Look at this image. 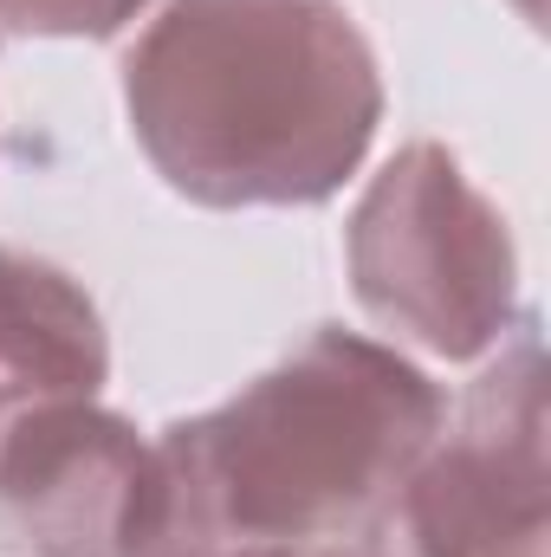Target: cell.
Instances as JSON below:
<instances>
[{"label": "cell", "instance_id": "cell-1", "mask_svg": "<svg viewBox=\"0 0 551 557\" xmlns=\"http://www.w3.org/2000/svg\"><path fill=\"white\" fill-rule=\"evenodd\" d=\"M448 403L396 344L318 324L228 403L149 441L131 557H279L370 539Z\"/></svg>", "mask_w": 551, "mask_h": 557}, {"label": "cell", "instance_id": "cell-2", "mask_svg": "<svg viewBox=\"0 0 551 557\" xmlns=\"http://www.w3.org/2000/svg\"><path fill=\"white\" fill-rule=\"evenodd\" d=\"M124 117L195 208H318L377 143L383 72L338 0H162L124 52Z\"/></svg>", "mask_w": 551, "mask_h": 557}, {"label": "cell", "instance_id": "cell-3", "mask_svg": "<svg viewBox=\"0 0 551 557\" xmlns=\"http://www.w3.org/2000/svg\"><path fill=\"white\" fill-rule=\"evenodd\" d=\"M357 305L403 344L474 363L519 324V247L448 143H403L344 221Z\"/></svg>", "mask_w": 551, "mask_h": 557}, {"label": "cell", "instance_id": "cell-4", "mask_svg": "<svg viewBox=\"0 0 551 557\" xmlns=\"http://www.w3.org/2000/svg\"><path fill=\"white\" fill-rule=\"evenodd\" d=\"M383 525L396 532L390 557H551L546 344L532 318L474 376L454 428L441 421Z\"/></svg>", "mask_w": 551, "mask_h": 557}, {"label": "cell", "instance_id": "cell-5", "mask_svg": "<svg viewBox=\"0 0 551 557\" xmlns=\"http://www.w3.org/2000/svg\"><path fill=\"white\" fill-rule=\"evenodd\" d=\"M149 441L105 403L33 409L0 441V539L20 557H131Z\"/></svg>", "mask_w": 551, "mask_h": 557}, {"label": "cell", "instance_id": "cell-6", "mask_svg": "<svg viewBox=\"0 0 551 557\" xmlns=\"http://www.w3.org/2000/svg\"><path fill=\"white\" fill-rule=\"evenodd\" d=\"M111 337L91 292L65 267L0 247V441L52 403H98Z\"/></svg>", "mask_w": 551, "mask_h": 557}, {"label": "cell", "instance_id": "cell-7", "mask_svg": "<svg viewBox=\"0 0 551 557\" xmlns=\"http://www.w3.org/2000/svg\"><path fill=\"white\" fill-rule=\"evenodd\" d=\"M149 0H0V39H111Z\"/></svg>", "mask_w": 551, "mask_h": 557}, {"label": "cell", "instance_id": "cell-8", "mask_svg": "<svg viewBox=\"0 0 551 557\" xmlns=\"http://www.w3.org/2000/svg\"><path fill=\"white\" fill-rule=\"evenodd\" d=\"M279 557H390V545L370 532V539H331V545H305V552H279Z\"/></svg>", "mask_w": 551, "mask_h": 557}]
</instances>
